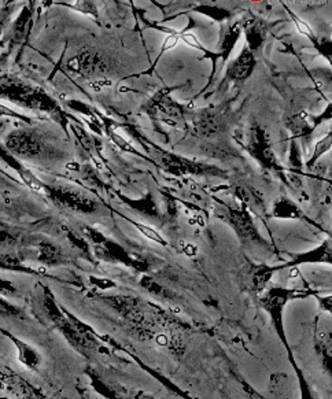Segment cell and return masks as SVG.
<instances>
[{"instance_id":"cell-1","label":"cell","mask_w":332,"mask_h":399,"mask_svg":"<svg viewBox=\"0 0 332 399\" xmlns=\"http://www.w3.org/2000/svg\"><path fill=\"white\" fill-rule=\"evenodd\" d=\"M294 297H304V295H298L294 294L288 290H282V288H273L268 292V295L262 299V306L263 309L271 314L272 321H273V327L278 332V336L280 338L282 343L285 345L287 352H291V349L288 346L287 338H285V324H283V309L288 299L294 298Z\"/></svg>"},{"instance_id":"cell-2","label":"cell","mask_w":332,"mask_h":399,"mask_svg":"<svg viewBox=\"0 0 332 399\" xmlns=\"http://www.w3.org/2000/svg\"><path fill=\"white\" fill-rule=\"evenodd\" d=\"M0 332L3 335H6L14 343V346L17 349V354H18V359L24 367H26L28 369H32V371H36L40 367L42 357L36 349H33L30 345H28L24 340L18 339L17 336H13L10 332H7L4 329L0 328Z\"/></svg>"},{"instance_id":"cell-3","label":"cell","mask_w":332,"mask_h":399,"mask_svg":"<svg viewBox=\"0 0 332 399\" xmlns=\"http://www.w3.org/2000/svg\"><path fill=\"white\" fill-rule=\"evenodd\" d=\"M87 376L90 379L91 387L100 397H103L105 399H124V395H122L119 387L114 386L113 383L107 381L105 377H102L95 371L88 369Z\"/></svg>"},{"instance_id":"cell-4","label":"cell","mask_w":332,"mask_h":399,"mask_svg":"<svg viewBox=\"0 0 332 399\" xmlns=\"http://www.w3.org/2000/svg\"><path fill=\"white\" fill-rule=\"evenodd\" d=\"M316 352L324 371L331 375V335L320 333L319 340H316Z\"/></svg>"},{"instance_id":"cell-5","label":"cell","mask_w":332,"mask_h":399,"mask_svg":"<svg viewBox=\"0 0 332 399\" xmlns=\"http://www.w3.org/2000/svg\"><path fill=\"white\" fill-rule=\"evenodd\" d=\"M288 358H290V361H291V364H292V368H294V371H295V374H297V379H298V383H300L301 399H317L314 397V394H313V391H312V388H310V386H309L308 380L305 379V376L301 372L298 364L294 361L292 354H290Z\"/></svg>"},{"instance_id":"cell-6","label":"cell","mask_w":332,"mask_h":399,"mask_svg":"<svg viewBox=\"0 0 332 399\" xmlns=\"http://www.w3.org/2000/svg\"><path fill=\"white\" fill-rule=\"evenodd\" d=\"M39 258L46 263H57L61 259V253L57 247H54L51 244H43L40 247V257Z\"/></svg>"},{"instance_id":"cell-7","label":"cell","mask_w":332,"mask_h":399,"mask_svg":"<svg viewBox=\"0 0 332 399\" xmlns=\"http://www.w3.org/2000/svg\"><path fill=\"white\" fill-rule=\"evenodd\" d=\"M0 268L10 269V270H26L21 265L20 259L13 256H7V254H0Z\"/></svg>"},{"instance_id":"cell-8","label":"cell","mask_w":332,"mask_h":399,"mask_svg":"<svg viewBox=\"0 0 332 399\" xmlns=\"http://www.w3.org/2000/svg\"><path fill=\"white\" fill-rule=\"evenodd\" d=\"M251 56L249 55L247 58L243 55V56H240V61L237 62V65H235V68H234V76L235 77H239V78H242V77H246L247 74H249V71H250V68H251Z\"/></svg>"},{"instance_id":"cell-9","label":"cell","mask_w":332,"mask_h":399,"mask_svg":"<svg viewBox=\"0 0 332 399\" xmlns=\"http://www.w3.org/2000/svg\"><path fill=\"white\" fill-rule=\"evenodd\" d=\"M0 316H3V317H20L21 310L17 306L10 304L8 301H6L0 297Z\"/></svg>"},{"instance_id":"cell-10","label":"cell","mask_w":332,"mask_h":399,"mask_svg":"<svg viewBox=\"0 0 332 399\" xmlns=\"http://www.w3.org/2000/svg\"><path fill=\"white\" fill-rule=\"evenodd\" d=\"M135 225H136V228H138L146 237H148V239H151V240H154V242H157V243L165 246V239L160 235L155 230H153V228H150V227H146V225H141V224H135Z\"/></svg>"},{"instance_id":"cell-11","label":"cell","mask_w":332,"mask_h":399,"mask_svg":"<svg viewBox=\"0 0 332 399\" xmlns=\"http://www.w3.org/2000/svg\"><path fill=\"white\" fill-rule=\"evenodd\" d=\"M17 292V287L8 280L0 279V295H14Z\"/></svg>"},{"instance_id":"cell-12","label":"cell","mask_w":332,"mask_h":399,"mask_svg":"<svg viewBox=\"0 0 332 399\" xmlns=\"http://www.w3.org/2000/svg\"><path fill=\"white\" fill-rule=\"evenodd\" d=\"M294 23H295L298 30H300L301 33H304V35H307V36L313 39V32H312V29L309 28L308 24H305L304 21H301V20H298V18H294Z\"/></svg>"},{"instance_id":"cell-13","label":"cell","mask_w":332,"mask_h":399,"mask_svg":"<svg viewBox=\"0 0 332 399\" xmlns=\"http://www.w3.org/2000/svg\"><path fill=\"white\" fill-rule=\"evenodd\" d=\"M182 37H183V40H184L187 44H190L192 47L201 48L199 42L195 39V36H192L190 33H184V35H182Z\"/></svg>"},{"instance_id":"cell-14","label":"cell","mask_w":332,"mask_h":399,"mask_svg":"<svg viewBox=\"0 0 332 399\" xmlns=\"http://www.w3.org/2000/svg\"><path fill=\"white\" fill-rule=\"evenodd\" d=\"M183 246H182V249H183V251H184V254H187L189 257H194V256H196V253H198V249L194 246V244H186V243H182Z\"/></svg>"},{"instance_id":"cell-15","label":"cell","mask_w":332,"mask_h":399,"mask_svg":"<svg viewBox=\"0 0 332 399\" xmlns=\"http://www.w3.org/2000/svg\"><path fill=\"white\" fill-rule=\"evenodd\" d=\"M179 35H170L167 39H166L165 44H164V49H169V48H173L177 42H179Z\"/></svg>"},{"instance_id":"cell-16","label":"cell","mask_w":332,"mask_h":399,"mask_svg":"<svg viewBox=\"0 0 332 399\" xmlns=\"http://www.w3.org/2000/svg\"><path fill=\"white\" fill-rule=\"evenodd\" d=\"M93 282H95L96 285H97L100 290H106V288L114 285V282H109V280H106V279H95V278H93Z\"/></svg>"},{"instance_id":"cell-17","label":"cell","mask_w":332,"mask_h":399,"mask_svg":"<svg viewBox=\"0 0 332 399\" xmlns=\"http://www.w3.org/2000/svg\"><path fill=\"white\" fill-rule=\"evenodd\" d=\"M113 139L116 141V143L121 145L124 150H126V151H132V147H131V144L129 143H126V141H124V139H121L119 136L117 135H113Z\"/></svg>"},{"instance_id":"cell-18","label":"cell","mask_w":332,"mask_h":399,"mask_svg":"<svg viewBox=\"0 0 332 399\" xmlns=\"http://www.w3.org/2000/svg\"><path fill=\"white\" fill-rule=\"evenodd\" d=\"M190 222L191 224H199L201 227H203V225H205V220L202 218V215H198V214H196V215L191 220Z\"/></svg>"},{"instance_id":"cell-19","label":"cell","mask_w":332,"mask_h":399,"mask_svg":"<svg viewBox=\"0 0 332 399\" xmlns=\"http://www.w3.org/2000/svg\"><path fill=\"white\" fill-rule=\"evenodd\" d=\"M129 399H151V398H144V397H136V398H129Z\"/></svg>"}]
</instances>
